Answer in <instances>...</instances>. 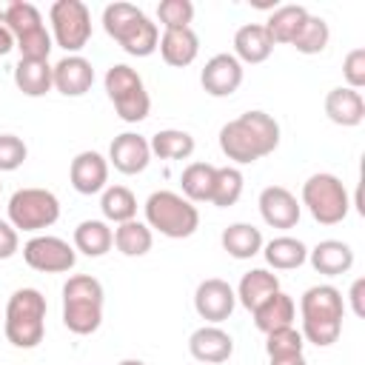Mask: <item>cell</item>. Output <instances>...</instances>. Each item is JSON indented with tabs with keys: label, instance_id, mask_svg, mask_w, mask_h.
Here are the masks:
<instances>
[{
	"label": "cell",
	"instance_id": "6da1fadb",
	"mask_svg": "<svg viewBox=\"0 0 365 365\" xmlns=\"http://www.w3.org/2000/svg\"><path fill=\"white\" fill-rule=\"evenodd\" d=\"M279 145V125L265 111H245L220 128V148L228 160L248 165Z\"/></svg>",
	"mask_w": 365,
	"mask_h": 365
},
{
	"label": "cell",
	"instance_id": "7a4b0ae2",
	"mask_svg": "<svg viewBox=\"0 0 365 365\" xmlns=\"http://www.w3.org/2000/svg\"><path fill=\"white\" fill-rule=\"evenodd\" d=\"M299 311H302V331H299L302 339H308L319 348H328L339 339L345 302L334 285L308 288L299 299Z\"/></svg>",
	"mask_w": 365,
	"mask_h": 365
},
{
	"label": "cell",
	"instance_id": "3957f363",
	"mask_svg": "<svg viewBox=\"0 0 365 365\" xmlns=\"http://www.w3.org/2000/svg\"><path fill=\"white\" fill-rule=\"evenodd\" d=\"M103 29L131 57H148L160 46L157 23H151L131 3H111V6H106V11H103Z\"/></svg>",
	"mask_w": 365,
	"mask_h": 365
},
{
	"label": "cell",
	"instance_id": "277c9868",
	"mask_svg": "<svg viewBox=\"0 0 365 365\" xmlns=\"http://www.w3.org/2000/svg\"><path fill=\"white\" fill-rule=\"evenodd\" d=\"M3 331L14 348H37L46 336V297L37 288L14 291L6 305Z\"/></svg>",
	"mask_w": 365,
	"mask_h": 365
},
{
	"label": "cell",
	"instance_id": "5b68a950",
	"mask_svg": "<svg viewBox=\"0 0 365 365\" xmlns=\"http://www.w3.org/2000/svg\"><path fill=\"white\" fill-rule=\"evenodd\" d=\"M103 322V285L88 274L68 277L63 285V325L77 334H94Z\"/></svg>",
	"mask_w": 365,
	"mask_h": 365
},
{
	"label": "cell",
	"instance_id": "8992f818",
	"mask_svg": "<svg viewBox=\"0 0 365 365\" xmlns=\"http://www.w3.org/2000/svg\"><path fill=\"white\" fill-rule=\"evenodd\" d=\"M145 225L160 231L163 237L182 240L191 237L200 225V211L182 194L174 191H154L145 200Z\"/></svg>",
	"mask_w": 365,
	"mask_h": 365
},
{
	"label": "cell",
	"instance_id": "52a82bcc",
	"mask_svg": "<svg viewBox=\"0 0 365 365\" xmlns=\"http://www.w3.org/2000/svg\"><path fill=\"white\" fill-rule=\"evenodd\" d=\"M302 205L319 225H336L348 217L351 200L339 177L334 174H314L302 182Z\"/></svg>",
	"mask_w": 365,
	"mask_h": 365
},
{
	"label": "cell",
	"instance_id": "ba28073f",
	"mask_svg": "<svg viewBox=\"0 0 365 365\" xmlns=\"http://www.w3.org/2000/svg\"><path fill=\"white\" fill-rule=\"evenodd\" d=\"M106 91L120 114V120L125 123H140L148 117V108H151V100H148V91L140 80V74L125 66V63H117L106 71Z\"/></svg>",
	"mask_w": 365,
	"mask_h": 365
},
{
	"label": "cell",
	"instance_id": "9c48e42d",
	"mask_svg": "<svg viewBox=\"0 0 365 365\" xmlns=\"http://www.w3.org/2000/svg\"><path fill=\"white\" fill-rule=\"evenodd\" d=\"M60 217V200L46 188H20L9 200V222L20 231H43Z\"/></svg>",
	"mask_w": 365,
	"mask_h": 365
},
{
	"label": "cell",
	"instance_id": "30bf717a",
	"mask_svg": "<svg viewBox=\"0 0 365 365\" xmlns=\"http://www.w3.org/2000/svg\"><path fill=\"white\" fill-rule=\"evenodd\" d=\"M54 43L66 51H80L91 37V11L83 0H57L48 11Z\"/></svg>",
	"mask_w": 365,
	"mask_h": 365
},
{
	"label": "cell",
	"instance_id": "8fae6325",
	"mask_svg": "<svg viewBox=\"0 0 365 365\" xmlns=\"http://www.w3.org/2000/svg\"><path fill=\"white\" fill-rule=\"evenodd\" d=\"M23 259L29 268L34 271H43V274H63V271H71L74 262H77V254L74 248L60 240V237H31L26 245H23Z\"/></svg>",
	"mask_w": 365,
	"mask_h": 365
},
{
	"label": "cell",
	"instance_id": "7c38bea8",
	"mask_svg": "<svg viewBox=\"0 0 365 365\" xmlns=\"http://www.w3.org/2000/svg\"><path fill=\"white\" fill-rule=\"evenodd\" d=\"M234 305H237V294H234V288L225 279H217V277L202 279L197 285V291H194V308H197V314L205 322H222V319H228L231 311H234Z\"/></svg>",
	"mask_w": 365,
	"mask_h": 365
},
{
	"label": "cell",
	"instance_id": "4fadbf2b",
	"mask_svg": "<svg viewBox=\"0 0 365 365\" xmlns=\"http://www.w3.org/2000/svg\"><path fill=\"white\" fill-rule=\"evenodd\" d=\"M200 83L211 97H231L242 83V63L234 54H214L205 63Z\"/></svg>",
	"mask_w": 365,
	"mask_h": 365
},
{
	"label": "cell",
	"instance_id": "5bb4252c",
	"mask_svg": "<svg viewBox=\"0 0 365 365\" xmlns=\"http://www.w3.org/2000/svg\"><path fill=\"white\" fill-rule=\"evenodd\" d=\"M151 160V148H148V140L134 134V131H125L120 137L111 140V148H108V163L120 171V174H140L145 171Z\"/></svg>",
	"mask_w": 365,
	"mask_h": 365
},
{
	"label": "cell",
	"instance_id": "9a60e30c",
	"mask_svg": "<svg viewBox=\"0 0 365 365\" xmlns=\"http://www.w3.org/2000/svg\"><path fill=\"white\" fill-rule=\"evenodd\" d=\"M259 214L271 228H294L299 222V202L285 185H268L259 194Z\"/></svg>",
	"mask_w": 365,
	"mask_h": 365
},
{
	"label": "cell",
	"instance_id": "2e32d148",
	"mask_svg": "<svg viewBox=\"0 0 365 365\" xmlns=\"http://www.w3.org/2000/svg\"><path fill=\"white\" fill-rule=\"evenodd\" d=\"M51 80H54V88L66 97H83L91 83H94V68L86 57L80 54H68L63 57L57 66H51Z\"/></svg>",
	"mask_w": 365,
	"mask_h": 365
},
{
	"label": "cell",
	"instance_id": "e0dca14e",
	"mask_svg": "<svg viewBox=\"0 0 365 365\" xmlns=\"http://www.w3.org/2000/svg\"><path fill=\"white\" fill-rule=\"evenodd\" d=\"M68 177H71L74 191H80V194H97L108 182V160L103 154H97V151H80L71 160Z\"/></svg>",
	"mask_w": 365,
	"mask_h": 365
},
{
	"label": "cell",
	"instance_id": "ac0fdd59",
	"mask_svg": "<svg viewBox=\"0 0 365 365\" xmlns=\"http://www.w3.org/2000/svg\"><path fill=\"white\" fill-rule=\"evenodd\" d=\"M188 351L197 362H205V365H220L225 362L231 354H234V339L217 328V325H202L191 334L188 339Z\"/></svg>",
	"mask_w": 365,
	"mask_h": 365
},
{
	"label": "cell",
	"instance_id": "d6986e66",
	"mask_svg": "<svg viewBox=\"0 0 365 365\" xmlns=\"http://www.w3.org/2000/svg\"><path fill=\"white\" fill-rule=\"evenodd\" d=\"M325 114H328L331 123L354 128L365 120V100H362L359 91H354L348 86H336L325 97Z\"/></svg>",
	"mask_w": 365,
	"mask_h": 365
},
{
	"label": "cell",
	"instance_id": "ffe728a7",
	"mask_svg": "<svg viewBox=\"0 0 365 365\" xmlns=\"http://www.w3.org/2000/svg\"><path fill=\"white\" fill-rule=\"evenodd\" d=\"M160 54L168 66L174 68H182V66H191L197 60V51H200V40L197 34L188 29H165L163 37H160Z\"/></svg>",
	"mask_w": 365,
	"mask_h": 365
},
{
	"label": "cell",
	"instance_id": "44dd1931",
	"mask_svg": "<svg viewBox=\"0 0 365 365\" xmlns=\"http://www.w3.org/2000/svg\"><path fill=\"white\" fill-rule=\"evenodd\" d=\"M308 259H311L314 271H319L325 277H339V274L351 271L354 251L342 240H322V242H317L314 251H308Z\"/></svg>",
	"mask_w": 365,
	"mask_h": 365
},
{
	"label": "cell",
	"instance_id": "7402d4cb",
	"mask_svg": "<svg viewBox=\"0 0 365 365\" xmlns=\"http://www.w3.org/2000/svg\"><path fill=\"white\" fill-rule=\"evenodd\" d=\"M234 57L240 60V63H262V60H268L271 57V51H274V43H271V37H268V31H265V26H259V23H245V26H240L237 29V34H234Z\"/></svg>",
	"mask_w": 365,
	"mask_h": 365
},
{
	"label": "cell",
	"instance_id": "603a6c76",
	"mask_svg": "<svg viewBox=\"0 0 365 365\" xmlns=\"http://www.w3.org/2000/svg\"><path fill=\"white\" fill-rule=\"evenodd\" d=\"M251 314H254V325H257L262 334H271V331L288 328V325L294 322L297 305H294V299H291L288 294L277 291V294H271L265 302H259Z\"/></svg>",
	"mask_w": 365,
	"mask_h": 365
},
{
	"label": "cell",
	"instance_id": "cb8c5ba5",
	"mask_svg": "<svg viewBox=\"0 0 365 365\" xmlns=\"http://www.w3.org/2000/svg\"><path fill=\"white\" fill-rule=\"evenodd\" d=\"M279 291V279H277V274H271V271H265V268H251L248 274H242V279H240V288H237V299L248 308V311H254L259 302H265L271 294H277Z\"/></svg>",
	"mask_w": 365,
	"mask_h": 365
},
{
	"label": "cell",
	"instance_id": "d4e9b609",
	"mask_svg": "<svg viewBox=\"0 0 365 365\" xmlns=\"http://www.w3.org/2000/svg\"><path fill=\"white\" fill-rule=\"evenodd\" d=\"M14 83L26 97H43L51 91V66L48 60H20L14 66Z\"/></svg>",
	"mask_w": 365,
	"mask_h": 365
},
{
	"label": "cell",
	"instance_id": "484cf974",
	"mask_svg": "<svg viewBox=\"0 0 365 365\" xmlns=\"http://www.w3.org/2000/svg\"><path fill=\"white\" fill-rule=\"evenodd\" d=\"M305 20H308L305 6H279V9L271 11V17L265 23V31H268L271 43H288L291 46Z\"/></svg>",
	"mask_w": 365,
	"mask_h": 365
},
{
	"label": "cell",
	"instance_id": "4316f807",
	"mask_svg": "<svg viewBox=\"0 0 365 365\" xmlns=\"http://www.w3.org/2000/svg\"><path fill=\"white\" fill-rule=\"evenodd\" d=\"M114 245V231L103 220H83L74 228V248L86 257H103Z\"/></svg>",
	"mask_w": 365,
	"mask_h": 365
},
{
	"label": "cell",
	"instance_id": "83f0119b",
	"mask_svg": "<svg viewBox=\"0 0 365 365\" xmlns=\"http://www.w3.org/2000/svg\"><path fill=\"white\" fill-rule=\"evenodd\" d=\"M222 248L234 259H251L254 254L262 251V234L248 222H234L222 231Z\"/></svg>",
	"mask_w": 365,
	"mask_h": 365
},
{
	"label": "cell",
	"instance_id": "f1b7e54d",
	"mask_svg": "<svg viewBox=\"0 0 365 365\" xmlns=\"http://www.w3.org/2000/svg\"><path fill=\"white\" fill-rule=\"evenodd\" d=\"M265 262L277 271H291V268H299L305 259H308V248L294 240V237H274L268 245H265Z\"/></svg>",
	"mask_w": 365,
	"mask_h": 365
},
{
	"label": "cell",
	"instance_id": "f546056e",
	"mask_svg": "<svg viewBox=\"0 0 365 365\" xmlns=\"http://www.w3.org/2000/svg\"><path fill=\"white\" fill-rule=\"evenodd\" d=\"M214 174H217V165H211V163H191L182 171V177H180L185 200L188 202H208L211 200V188H214Z\"/></svg>",
	"mask_w": 365,
	"mask_h": 365
},
{
	"label": "cell",
	"instance_id": "4dcf8cb0",
	"mask_svg": "<svg viewBox=\"0 0 365 365\" xmlns=\"http://www.w3.org/2000/svg\"><path fill=\"white\" fill-rule=\"evenodd\" d=\"M151 242H154L151 228L145 222H140V220L120 222L117 231H114V245L125 257H143V254H148L151 251Z\"/></svg>",
	"mask_w": 365,
	"mask_h": 365
},
{
	"label": "cell",
	"instance_id": "1f68e13d",
	"mask_svg": "<svg viewBox=\"0 0 365 365\" xmlns=\"http://www.w3.org/2000/svg\"><path fill=\"white\" fill-rule=\"evenodd\" d=\"M148 148L160 160H185L194 151V137L188 131H180V128H163L151 137Z\"/></svg>",
	"mask_w": 365,
	"mask_h": 365
},
{
	"label": "cell",
	"instance_id": "d6a6232c",
	"mask_svg": "<svg viewBox=\"0 0 365 365\" xmlns=\"http://www.w3.org/2000/svg\"><path fill=\"white\" fill-rule=\"evenodd\" d=\"M100 208H103V217L111 220V222H128L137 217V197L125 188V185H108L103 191V200H100Z\"/></svg>",
	"mask_w": 365,
	"mask_h": 365
},
{
	"label": "cell",
	"instance_id": "836d02e7",
	"mask_svg": "<svg viewBox=\"0 0 365 365\" xmlns=\"http://www.w3.org/2000/svg\"><path fill=\"white\" fill-rule=\"evenodd\" d=\"M242 171L240 168H234V165H225V168H217V174H214V188H211V200L208 202H214L217 208H228V205H234L237 200H240V194H242Z\"/></svg>",
	"mask_w": 365,
	"mask_h": 365
},
{
	"label": "cell",
	"instance_id": "e575fe53",
	"mask_svg": "<svg viewBox=\"0 0 365 365\" xmlns=\"http://www.w3.org/2000/svg\"><path fill=\"white\" fill-rule=\"evenodd\" d=\"M328 37H331L328 23H325L322 17L308 14V20L302 23V29L297 31V37H294L291 46H294L297 51H302V54H319V51L328 46Z\"/></svg>",
	"mask_w": 365,
	"mask_h": 365
},
{
	"label": "cell",
	"instance_id": "d590c367",
	"mask_svg": "<svg viewBox=\"0 0 365 365\" xmlns=\"http://www.w3.org/2000/svg\"><path fill=\"white\" fill-rule=\"evenodd\" d=\"M3 26H6L14 37H23V34H29V31L40 29V26H43V17H40L37 6H31V3H26V0H14Z\"/></svg>",
	"mask_w": 365,
	"mask_h": 365
},
{
	"label": "cell",
	"instance_id": "8d00e7d4",
	"mask_svg": "<svg viewBox=\"0 0 365 365\" xmlns=\"http://www.w3.org/2000/svg\"><path fill=\"white\" fill-rule=\"evenodd\" d=\"M265 336H268V339H265V351H268L271 359H274V356L302 354L305 339H302V334H299L294 325H288V328H277V331H271V334H265Z\"/></svg>",
	"mask_w": 365,
	"mask_h": 365
},
{
	"label": "cell",
	"instance_id": "74e56055",
	"mask_svg": "<svg viewBox=\"0 0 365 365\" xmlns=\"http://www.w3.org/2000/svg\"><path fill=\"white\" fill-rule=\"evenodd\" d=\"M14 46L20 48V60H48L51 54V34L46 31V26L23 34V37H14Z\"/></svg>",
	"mask_w": 365,
	"mask_h": 365
},
{
	"label": "cell",
	"instance_id": "f35d334b",
	"mask_svg": "<svg viewBox=\"0 0 365 365\" xmlns=\"http://www.w3.org/2000/svg\"><path fill=\"white\" fill-rule=\"evenodd\" d=\"M157 17L165 29H188L194 20V6L191 0H163L157 6Z\"/></svg>",
	"mask_w": 365,
	"mask_h": 365
},
{
	"label": "cell",
	"instance_id": "ab89813d",
	"mask_svg": "<svg viewBox=\"0 0 365 365\" xmlns=\"http://www.w3.org/2000/svg\"><path fill=\"white\" fill-rule=\"evenodd\" d=\"M26 143L14 134H0V171H14L26 160Z\"/></svg>",
	"mask_w": 365,
	"mask_h": 365
},
{
	"label": "cell",
	"instance_id": "60d3db41",
	"mask_svg": "<svg viewBox=\"0 0 365 365\" xmlns=\"http://www.w3.org/2000/svg\"><path fill=\"white\" fill-rule=\"evenodd\" d=\"M342 77H345L348 88H354V91H359L365 86V48H354L345 54Z\"/></svg>",
	"mask_w": 365,
	"mask_h": 365
},
{
	"label": "cell",
	"instance_id": "b9f144b4",
	"mask_svg": "<svg viewBox=\"0 0 365 365\" xmlns=\"http://www.w3.org/2000/svg\"><path fill=\"white\" fill-rule=\"evenodd\" d=\"M20 248V237H17V228L6 220H0V259H9L14 257Z\"/></svg>",
	"mask_w": 365,
	"mask_h": 365
},
{
	"label": "cell",
	"instance_id": "7bdbcfd3",
	"mask_svg": "<svg viewBox=\"0 0 365 365\" xmlns=\"http://www.w3.org/2000/svg\"><path fill=\"white\" fill-rule=\"evenodd\" d=\"M362 291H365V279H356L351 285V305H354V314L356 317H365V305H362Z\"/></svg>",
	"mask_w": 365,
	"mask_h": 365
},
{
	"label": "cell",
	"instance_id": "ee69618b",
	"mask_svg": "<svg viewBox=\"0 0 365 365\" xmlns=\"http://www.w3.org/2000/svg\"><path fill=\"white\" fill-rule=\"evenodd\" d=\"M14 48V34L0 23V54H9Z\"/></svg>",
	"mask_w": 365,
	"mask_h": 365
},
{
	"label": "cell",
	"instance_id": "f6af8a7d",
	"mask_svg": "<svg viewBox=\"0 0 365 365\" xmlns=\"http://www.w3.org/2000/svg\"><path fill=\"white\" fill-rule=\"evenodd\" d=\"M271 365H305V356L302 354H291V356H274Z\"/></svg>",
	"mask_w": 365,
	"mask_h": 365
},
{
	"label": "cell",
	"instance_id": "bcb514c9",
	"mask_svg": "<svg viewBox=\"0 0 365 365\" xmlns=\"http://www.w3.org/2000/svg\"><path fill=\"white\" fill-rule=\"evenodd\" d=\"M11 3H14V0H0V23H6V17H9V9H11Z\"/></svg>",
	"mask_w": 365,
	"mask_h": 365
},
{
	"label": "cell",
	"instance_id": "7dc6e473",
	"mask_svg": "<svg viewBox=\"0 0 365 365\" xmlns=\"http://www.w3.org/2000/svg\"><path fill=\"white\" fill-rule=\"evenodd\" d=\"M120 365H145V362H140V359H123Z\"/></svg>",
	"mask_w": 365,
	"mask_h": 365
}]
</instances>
